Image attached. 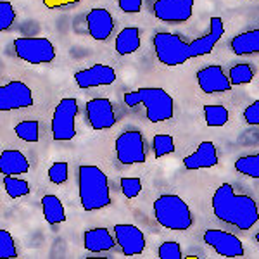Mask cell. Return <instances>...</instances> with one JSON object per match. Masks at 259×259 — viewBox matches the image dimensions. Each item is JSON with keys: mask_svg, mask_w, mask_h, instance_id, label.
<instances>
[{"mask_svg": "<svg viewBox=\"0 0 259 259\" xmlns=\"http://www.w3.org/2000/svg\"><path fill=\"white\" fill-rule=\"evenodd\" d=\"M212 214L220 221L233 225L235 228L250 230L259 221L257 202L250 195L237 194L230 183L220 185L211 199Z\"/></svg>", "mask_w": 259, "mask_h": 259, "instance_id": "1", "label": "cell"}, {"mask_svg": "<svg viewBox=\"0 0 259 259\" xmlns=\"http://www.w3.org/2000/svg\"><path fill=\"white\" fill-rule=\"evenodd\" d=\"M78 194L87 212L104 209L111 204L109 178L99 166L83 164L78 168Z\"/></svg>", "mask_w": 259, "mask_h": 259, "instance_id": "2", "label": "cell"}, {"mask_svg": "<svg viewBox=\"0 0 259 259\" xmlns=\"http://www.w3.org/2000/svg\"><path fill=\"white\" fill-rule=\"evenodd\" d=\"M124 104L128 107H135L142 104L145 107V114L150 123L169 121L175 116V100L164 89L157 87H142L124 94Z\"/></svg>", "mask_w": 259, "mask_h": 259, "instance_id": "3", "label": "cell"}, {"mask_svg": "<svg viewBox=\"0 0 259 259\" xmlns=\"http://www.w3.org/2000/svg\"><path fill=\"white\" fill-rule=\"evenodd\" d=\"M154 216L161 227L173 232H185L194 223L190 206L177 194H162L152 204Z\"/></svg>", "mask_w": 259, "mask_h": 259, "instance_id": "4", "label": "cell"}, {"mask_svg": "<svg viewBox=\"0 0 259 259\" xmlns=\"http://www.w3.org/2000/svg\"><path fill=\"white\" fill-rule=\"evenodd\" d=\"M154 52L157 56V61L168 68H177L183 66L192 57L190 44L183 41L175 33L159 31L152 38Z\"/></svg>", "mask_w": 259, "mask_h": 259, "instance_id": "5", "label": "cell"}, {"mask_svg": "<svg viewBox=\"0 0 259 259\" xmlns=\"http://www.w3.org/2000/svg\"><path fill=\"white\" fill-rule=\"evenodd\" d=\"M12 47L21 61L33 66L49 64L56 59V49L52 41L44 36H21L14 40Z\"/></svg>", "mask_w": 259, "mask_h": 259, "instance_id": "6", "label": "cell"}, {"mask_svg": "<svg viewBox=\"0 0 259 259\" xmlns=\"http://www.w3.org/2000/svg\"><path fill=\"white\" fill-rule=\"evenodd\" d=\"M76 114L78 100L74 97H64L57 102L52 114V123H50V132H52L54 140L68 142L76 137V124H74Z\"/></svg>", "mask_w": 259, "mask_h": 259, "instance_id": "7", "label": "cell"}, {"mask_svg": "<svg viewBox=\"0 0 259 259\" xmlns=\"http://www.w3.org/2000/svg\"><path fill=\"white\" fill-rule=\"evenodd\" d=\"M114 149L118 161L124 166L142 164L147 159V156H145V142L139 130H126V132L119 133V137L116 139Z\"/></svg>", "mask_w": 259, "mask_h": 259, "instance_id": "8", "label": "cell"}, {"mask_svg": "<svg viewBox=\"0 0 259 259\" xmlns=\"http://www.w3.org/2000/svg\"><path fill=\"white\" fill-rule=\"evenodd\" d=\"M35 104L33 92L23 81H9L0 87V109L2 111H18L26 109Z\"/></svg>", "mask_w": 259, "mask_h": 259, "instance_id": "9", "label": "cell"}, {"mask_svg": "<svg viewBox=\"0 0 259 259\" xmlns=\"http://www.w3.org/2000/svg\"><path fill=\"white\" fill-rule=\"evenodd\" d=\"M204 242L223 257H242L245 254L242 240L233 233L225 232V230H206L204 232Z\"/></svg>", "mask_w": 259, "mask_h": 259, "instance_id": "10", "label": "cell"}, {"mask_svg": "<svg viewBox=\"0 0 259 259\" xmlns=\"http://www.w3.org/2000/svg\"><path fill=\"white\" fill-rule=\"evenodd\" d=\"M152 12L164 23H187L194 12V0H156Z\"/></svg>", "mask_w": 259, "mask_h": 259, "instance_id": "11", "label": "cell"}, {"mask_svg": "<svg viewBox=\"0 0 259 259\" xmlns=\"http://www.w3.org/2000/svg\"><path fill=\"white\" fill-rule=\"evenodd\" d=\"M114 237H116V242L121 247V252L124 254L126 257H132V256H139L145 250V235L144 232L135 227V225H130V223H119V225H114Z\"/></svg>", "mask_w": 259, "mask_h": 259, "instance_id": "12", "label": "cell"}, {"mask_svg": "<svg viewBox=\"0 0 259 259\" xmlns=\"http://www.w3.org/2000/svg\"><path fill=\"white\" fill-rule=\"evenodd\" d=\"M85 112H87V121H89V124L94 130H109L118 121L114 112V106L106 97L89 100L85 106Z\"/></svg>", "mask_w": 259, "mask_h": 259, "instance_id": "13", "label": "cell"}, {"mask_svg": "<svg viewBox=\"0 0 259 259\" xmlns=\"http://www.w3.org/2000/svg\"><path fill=\"white\" fill-rule=\"evenodd\" d=\"M74 81L80 89L112 85L116 81V71L107 64H94L90 68L74 73Z\"/></svg>", "mask_w": 259, "mask_h": 259, "instance_id": "14", "label": "cell"}, {"mask_svg": "<svg viewBox=\"0 0 259 259\" xmlns=\"http://www.w3.org/2000/svg\"><path fill=\"white\" fill-rule=\"evenodd\" d=\"M197 83H199V89L204 94H223V92H228L232 89L230 78L223 73L221 66L218 64L206 66V68L199 69Z\"/></svg>", "mask_w": 259, "mask_h": 259, "instance_id": "15", "label": "cell"}, {"mask_svg": "<svg viewBox=\"0 0 259 259\" xmlns=\"http://www.w3.org/2000/svg\"><path fill=\"white\" fill-rule=\"evenodd\" d=\"M87 28L95 41H106L114 31V19L107 9L94 7L87 14Z\"/></svg>", "mask_w": 259, "mask_h": 259, "instance_id": "16", "label": "cell"}, {"mask_svg": "<svg viewBox=\"0 0 259 259\" xmlns=\"http://www.w3.org/2000/svg\"><path fill=\"white\" fill-rule=\"evenodd\" d=\"M225 35V23L223 19L218 16H212L209 19V33L204 36H199L194 41H190V50L192 57L199 56H209L214 49V45L221 40V36Z\"/></svg>", "mask_w": 259, "mask_h": 259, "instance_id": "17", "label": "cell"}, {"mask_svg": "<svg viewBox=\"0 0 259 259\" xmlns=\"http://www.w3.org/2000/svg\"><path fill=\"white\" fill-rule=\"evenodd\" d=\"M220 157H218V149L212 142H200L199 147L195 149V152H192L190 156H187L183 159V166L187 169H206V168H214L218 166Z\"/></svg>", "mask_w": 259, "mask_h": 259, "instance_id": "18", "label": "cell"}, {"mask_svg": "<svg viewBox=\"0 0 259 259\" xmlns=\"http://www.w3.org/2000/svg\"><path fill=\"white\" fill-rule=\"evenodd\" d=\"M30 171V162L24 157V154L21 150L7 149L0 156V173L4 177L12 175V177H19Z\"/></svg>", "mask_w": 259, "mask_h": 259, "instance_id": "19", "label": "cell"}, {"mask_svg": "<svg viewBox=\"0 0 259 259\" xmlns=\"http://www.w3.org/2000/svg\"><path fill=\"white\" fill-rule=\"evenodd\" d=\"M116 240L114 235L107 228H92L87 230L85 237H83V245L90 252H106L114 247Z\"/></svg>", "mask_w": 259, "mask_h": 259, "instance_id": "20", "label": "cell"}, {"mask_svg": "<svg viewBox=\"0 0 259 259\" xmlns=\"http://www.w3.org/2000/svg\"><path fill=\"white\" fill-rule=\"evenodd\" d=\"M230 47L235 56H256L259 54V28L233 36Z\"/></svg>", "mask_w": 259, "mask_h": 259, "instance_id": "21", "label": "cell"}, {"mask_svg": "<svg viewBox=\"0 0 259 259\" xmlns=\"http://www.w3.org/2000/svg\"><path fill=\"white\" fill-rule=\"evenodd\" d=\"M140 30L137 26H128L119 31L116 36L114 49L119 56H130V54L137 52L140 49Z\"/></svg>", "mask_w": 259, "mask_h": 259, "instance_id": "22", "label": "cell"}, {"mask_svg": "<svg viewBox=\"0 0 259 259\" xmlns=\"http://www.w3.org/2000/svg\"><path fill=\"white\" fill-rule=\"evenodd\" d=\"M41 211L44 218L50 225H59L66 221V209L62 200L54 194H47L41 197Z\"/></svg>", "mask_w": 259, "mask_h": 259, "instance_id": "23", "label": "cell"}, {"mask_svg": "<svg viewBox=\"0 0 259 259\" xmlns=\"http://www.w3.org/2000/svg\"><path fill=\"white\" fill-rule=\"evenodd\" d=\"M202 111H204V121L211 128L225 126L230 119L228 109L225 106H220V104H206L202 107Z\"/></svg>", "mask_w": 259, "mask_h": 259, "instance_id": "24", "label": "cell"}, {"mask_svg": "<svg viewBox=\"0 0 259 259\" xmlns=\"http://www.w3.org/2000/svg\"><path fill=\"white\" fill-rule=\"evenodd\" d=\"M14 133L24 142H38L40 139V124L35 119H24L14 126Z\"/></svg>", "mask_w": 259, "mask_h": 259, "instance_id": "25", "label": "cell"}, {"mask_svg": "<svg viewBox=\"0 0 259 259\" xmlns=\"http://www.w3.org/2000/svg\"><path fill=\"white\" fill-rule=\"evenodd\" d=\"M4 187H6V192L11 199H19L24 197V195L30 194V183L26 180H21L18 177H12V175H7L4 177Z\"/></svg>", "mask_w": 259, "mask_h": 259, "instance_id": "26", "label": "cell"}, {"mask_svg": "<svg viewBox=\"0 0 259 259\" xmlns=\"http://www.w3.org/2000/svg\"><path fill=\"white\" fill-rule=\"evenodd\" d=\"M235 169L249 178H259V154L239 157L235 161Z\"/></svg>", "mask_w": 259, "mask_h": 259, "instance_id": "27", "label": "cell"}, {"mask_svg": "<svg viewBox=\"0 0 259 259\" xmlns=\"http://www.w3.org/2000/svg\"><path fill=\"white\" fill-rule=\"evenodd\" d=\"M230 83L232 85H249L254 80V71L249 64H235L228 73Z\"/></svg>", "mask_w": 259, "mask_h": 259, "instance_id": "28", "label": "cell"}, {"mask_svg": "<svg viewBox=\"0 0 259 259\" xmlns=\"http://www.w3.org/2000/svg\"><path fill=\"white\" fill-rule=\"evenodd\" d=\"M152 149L154 156L157 159H161L162 156H168V154L175 152V139L171 135H166V133H157L152 140Z\"/></svg>", "mask_w": 259, "mask_h": 259, "instance_id": "29", "label": "cell"}, {"mask_svg": "<svg viewBox=\"0 0 259 259\" xmlns=\"http://www.w3.org/2000/svg\"><path fill=\"white\" fill-rule=\"evenodd\" d=\"M18 256V247H16V242L12 239V235L7 230H0V257L14 259Z\"/></svg>", "mask_w": 259, "mask_h": 259, "instance_id": "30", "label": "cell"}, {"mask_svg": "<svg viewBox=\"0 0 259 259\" xmlns=\"http://www.w3.org/2000/svg\"><path fill=\"white\" fill-rule=\"evenodd\" d=\"M68 175H69V166L64 161H57L54 162L49 168V180L56 185H62V183L68 182Z\"/></svg>", "mask_w": 259, "mask_h": 259, "instance_id": "31", "label": "cell"}, {"mask_svg": "<svg viewBox=\"0 0 259 259\" xmlns=\"http://www.w3.org/2000/svg\"><path fill=\"white\" fill-rule=\"evenodd\" d=\"M121 192L126 199H135L142 192V182L137 177H124L121 178Z\"/></svg>", "mask_w": 259, "mask_h": 259, "instance_id": "32", "label": "cell"}, {"mask_svg": "<svg viewBox=\"0 0 259 259\" xmlns=\"http://www.w3.org/2000/svg\"><path fill=\"white\" fill-rule=\"evenodd\" d=\"M14 19H16V11L12 7V4L2 0L0 2V31L9 30L12 23H14Z\"/></svg>", "mask_w": 259, "mask_h": 259, "instance_id": "33", "label": "cell"}, {"mask_svg": "<svg viewBox=\"0 0 259 259\" xmlns=\"http://www.w3.org/2000/svg\"><path fill=\"white\" fill-rule=\"evenodd\" d=\"M157 256L161 259H182V245L178 242H162L157 250Z\"/></svg>", "mask_w": 259, "mask_h": 259, "instance_id": "34", "label": "cell"}, {"mask_svg": "<svg viewBox=\"0 0 259 259\" xmlns=\"http://www.w3.org/2000/svg\"><path fill=\"white\" fill-rule=\"evenodd\" d=\"M244 119L247 124L252 126H259V100H254L244 109Z\"/></svg>", "mask_w": 259, "mask_h": 259, "instance_id": "35", "label": "cell"}, {"mask_svg": "<svg viewBox=\"0 0 259 259\" xmlns=\"http://www.w3.org/2000/svg\"><path fill=\"white\" fill-rule=\"evenodd\" d=\"M118 6L124 14H140L142 0H118Z\"/></svg>", "mask_w": 259, "mask_h": 259, "instance_id": "36", "label": "cell"}, {"mask_svg": "<svg viewBox=\"0 0 259 259\" xmlns=\"http://www.w3.org/2000/svg\"><path fill=\"white\" fill-rule=\"evenodd\" d=\"M81 0H44V6L47 9H64L69 6H76Z\"/></svg>", "mask_w": 259, "mask_h": 259, "instance_id": "37", "label": "cell"}, {"mask_svg": "<svg viewBox=\"0 0 259 259\" xmlns=\"http://www.w3.org/2000/svg\"><path fill=\"white\" fill-rule=\"evenodd\" d=\"M256 240H257V244H259V232L256 233Z\"/></svg>", "mask_w": 259, "mask_h": 259, "instance_id": "38", "label": "cell"}]
</instances>
